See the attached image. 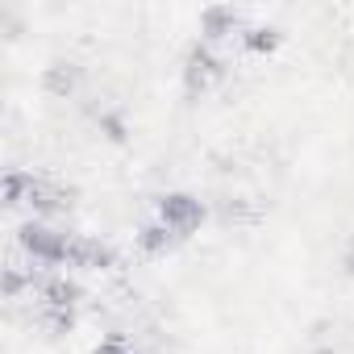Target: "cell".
Here are the masks:
<instances>
[{
	"label": "cell",
	"mask_w": 354,
	"mask_h": 354,
	"mask_svg": "<svg viewBox=\"0 0 354 354\" xmlns=\"http://www.w3.org/2000/svg\"><path fill=\"white\" fill-rule=\"evenodd\" d=\"M21 246L34 250V254L46 259V263H63V259H71V246H67L59 234L42 230V225H26V230H21Z\"/></svg>",
	"instance_id": "obj_1"
},
{
	"label": "cell",
	"mask_w": 354,
	"mask_h": 354,
	"mask_svg": "<svg viewBox=\"0 0 354 354\" xmlns=\"http://www.w3.org/2000/svg\"><path fill=\"white\" fill-rule=\"evenodd\" d=\"M201 217H205L201 201H192V196H184V192H175V196L162 201V225H167V230H192Z\"/></svg>",
	"instance_id": "obj_2"
},
{
	"label": "cell",
	"mask_w": 354,
	"mask_h": 354,
	"mask_svg": "<svg viewBox=\"0 0 354 354\" xmlns=\"http://www.w3.org/2000/svg\"><path fill=\"white\" fill-rule=\"evenodd\" d=\"M217 75H221V63L209 50H192V59H188V88L192 92H205Z\"/></svg>",
	"instance_id": "obj_3"
},
{
	"label": "cell",
	"mask_w": 354,
	"mask_h": 354,
	"mask_svg": "<svg viewBox=\"0 0 354 354\" xmlns=\"http://www.w3.org/2000/svg\"><path fill=\"white\" fill-rule=\"evenodd\" d=\"M71 259H75V263H88V267H109V263H113V254H109L104 246H96V242L71 246Z\"/></svg>",
	"instance_id": "obj_4"
},
{
	"label": "cell",
	"mask_w": 354,
	"mask_h": 354,
	"mask_svg": "<svg viewBox=\"0 0 354 354\" xmlns=\"http://www.w3.org/2000/svg\"><path fill=\"white\" fill-rule=\"evenodd\" d=\"M75 296H80V292H75V283H67V279H55V283L46 288V304H50V308H71Z\"/></svg>",
	"instance_id": "obj_5"
},
{
	"label": "cell",
	"mask_w": 354,
	"mask_h": 354,
	"mask_svg": "<svg viewBox=\"0 0 354 354\" xmlns=\"http://www.w3.org/2000/svg\"><path fill=\"white\" fill-rule=\"evenodd\" d=\"M275 42H279V34H275V30H250V34H246V50H254V55L275 50Z\"/></svg>",
	"instance_id": "obj_6"
},
{
	"label": "cell",
	"mask_w": 354,
	"mask_h": 354,
	"mask_svg": "<svg viewBox=\"0 0 354 354\" xmlns=\"http://www.w3.org/2000/svg\"><path fill=\"white\" fill-rule=\"evenodd\" d=\"M71 84H75V71L63 67V63H55L50 75H46V88H50V92H71Z\"/></svg>",
	"instance_id": "obj_7"
},
{
	"label": "cell",
	"mask_w": 354,
	"mask_h": 354,
	"mask_svg": "<svg viewBox=\"0 0 354 354\" xmlns=\"http://www.w3.org/2000/svg\"><path fill=\"white\" fill-rule=\"evenodd\" d=\"M26 192H34V180H26V175H9V180H5V201L9 205H17Z\"/></svg>",
	"instance_id": "obj_8"
},
{
	"label": "cell",
	"mask_w": 354,
	"mask_h": 354,
	"mask_svg": "<svg viewBox=\"0 0 354 354\" xmlns=\"http://www.w3.org/2000/svg\"><path fill=\"white\" fill-rule=\"evenodd\" d=\"M167 225H150V230H142V250H150V254H158L162 246H167Z\"/></svg>",
	"instance_id": "obj_9"
},
{
	"label": "cell",
	"mask_w": 354,
	"mask_h": 354,
	"mask_svg": "<svg viewBox=\"0 0 354 354\" xmlns=\"http://www.w3.org/2000/svg\"><path fill=\"white\" fill-rule=\"evenodd\" d=\"M230 21H234V17H230L225 9H209V13H205V30H209V34H221V30H230Z\"/></svg>",
	"instance_id": "obj_10"
},
{
	"label": "cell",
	"mask_w": 354,
	"mask_h": 354,
	"mask_svg": "<svg viewBox=\"0 0 354 354\" xmlns=\"http://www.w3.org/2000/svg\"><path fill=\"white\" fill-rule=\"evenodd\" d=\"M71 321H75L71 308H50V325H55V329H71Z\"/></svg>",
	"instance_id": "obj_11"
},
{
	"label": "cell",
	"mask_w": 354,
	"mask_h": 354,
	"mask_svg": "<svg viewBox=\"0 0 354 354\" xmlns=\"http://www.w3.org/2000/svg\"><path fill=\"white\" fill-rule=\"evenodd\" d=\"M96 354H129V350H125V346H121V342H104V346H100V350H96Z\"/></svg>",
	"instance_id": "obj_12"
},
{
	"label": "cell",
	"mask_w": 354,
	"mask_h": 354,
	"mask_svg": "<svg viewBox=\"0 0 354 354\" xmlns=\"http://www.w3.org/2000/svg\"><path fill=\"white\" fill-rule=\"evenodd\" d=\"M21 283H26V279H21V275H17V271H9V279H5V288H9V292H17V288H21Z\"/></svg>",
	"instance_id": "obj_13"
},
{
	"label": "cell",
	"mask_w": 354,
	"mask_h": 354,
	"mask_svg": "<svg viewBox=\"0 0 354 354\" xmlns=\"http://www.w3.org/2000/svg\"><path fill=\"white\" fill-rule=\"evenodd\" d=\"M321 354H329V350H321Z\"/></svg>",
	"instance_id": "obj_14"
}]
</instances>
